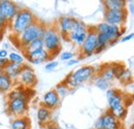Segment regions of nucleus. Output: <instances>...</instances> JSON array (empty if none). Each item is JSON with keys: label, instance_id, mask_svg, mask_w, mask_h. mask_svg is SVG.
Instances as JSON below:
<instances>
[{"label": "nucleus", "instance_id": "1", "mask_svg": "<svg viewBox=\"0 0 134 129\" xmlns=\"http://www.w3.org/2000/svg\"><path fill=\"white\" fill-rule=\"evenodd\" d=\"M106 99L108 104V112L114 115L120 121L124 120L128 114V105L123 92L110 88L106 91Z\"/></svg>", "mask_w": 134, "mask_h": 129}, {"label": "nucleus", "instance_id": "2", "mask_svg": "<svg viewBox=\"0 0 134 129\" xmlns=\"http://www.w3.org/2000/svg\"><path fill=\"white\" fill-rule=\"evenodd\" d=\"M96 73V69L93 66H82L80 68H76L74 71L70 72L66 77V79L63 83L68 87L69 90L75 89L83 84L93 80L94 76Z\"/></svg>", "mask_w": 134, "mask_h": 129}, {"label": "nucleus", "instance_id": "3", "mask_svg": "<svg viewBox=\"0 0 134 129\" xmlns=\"http://www.w3.org/2000/svg\"><path fill=\"white\" fill-rule=\"evenodd\" d=\"M36 20L37 19L33 12L27 8H20L14 20L10 22L9 28H12L14 35L18 37L25 29H27L31 24H33Z\"/></svg>", "mask_w": 134, "mask_h": 129}, {"label": "nucleus", "instance_id": "4", "mask_svg": "<svg viewBox=\"0 0 134 129\" xmlns=\"http://www.w3.org/2000/svg\"><path fill=\"white\" fill-rule=\"evenodd\" d=\"M46 28H47L46 24L36 20L33 24H31L27 29H25L17 37V39L19 40V45H20L19 48L23 50L33 40L37 39V38H42L44 31H46Z\"/></svg>", "mask_w": 134, "mask_h": 129}, {"label": "nucleus", "instance_id": "5", "mask_svg": "<svg viewBox=\"0 0 134 129\" xmlns=\"http://www.w3.org/2000/svg\"><path fill=\"white\" fill-rule=\"evenodd\" d=\"M61 35L58 32L57 28L55 26L47 27L44 34L42 36L43 40V49L50 54L51 59L53 60L54 57L58 55V53H61Z\"/></svg>", "mask_w": 134, "mask_h": 129}, {"label": "nucleus", "instance_id": "6", "mask_svg": "<svg viewBox=\"0 0 134 129\" xmlns=\"http://www.w3.org/2000/svg\"><path fill=\"white\" fill-rule=\"evenodd\" d=\"M97 47H98L97 32L95 31L94 27H89L88 34L85 38L83 45L80 47V55L83 58L90 57L95 53Z\"/></svg>", "mask_w": 134, "mask_h": 129}, {"label": "nucleus", "instance_id": "7", "mask_svg": "<svg viewBox=\"0 0 134 129\" xmlns=\"http://www.w3.org/2000/svg\"><path fill=\"white\" fill-rule=\"evenodd\" d=\"M94 28H95V31L98 34L103 33V34L108 36V38L110 40L109 46H113L114 44L119 41L120 38L123 36V34L125 32V27H119V26L109 25V24H107L105 22H101Z\"/></svg>", "mask_w": 134, "mask_h": 129}, {"label": "nucleus", "instance_id": "8", "mask_svg": "<svg viewBox=\"0 0 134 129\" xmlns=\"http://www.w3.org/2000/svg\"><path fill=\"white\" fill-rule=\"evenodd\" d=\"M88 30H89L88 25L85 22H83L82 20H77L76 25L74 26V28L70 32L68 33L66 39L80 48L83 45L85 38L88 34Z\"/></svg>", "mask_w": 134, "mask_h": 129}, {"label": "nucleus", "instance_id": "9", "mask_svg": "<svg viewBox=\"0 0 134 129\" xmlns=\"http://www.w3.org/2000/svg\"><path fill=\"white\" fill-rule=\"evenodd\" d=\"M128 10L126 9H121V10H108L105 9L103 14V22L114 25V26H119V27H124V24L127 21L128 18Z\"/></svg>", "mask_w": 134, "mask_h": 129}, {"label": "nucleus", "instance_id": "10", "mask_svg": "<svg viewBox=\"0 0 134 129\" xmlns=\"http://www.w3.org/2000/svg\"><path fill=\"white\" fill-rule=\"evenodd\" d=\"M6 111L10 116L15 118L25 117L28 111V100L23 98H16L7 101Z\"/></svg>", "mask_w": 134, "mask_h": 129}, {"label": "nucleus", "instance_id": "11", "mask_svg": "<svg viewBox=\"0 0 134 129\" xmlns=\"http://www.w3.org/2000/svg\"><path fill=\"white\" fill-rule=\"evenodd\" d=\"M17 83L26 88H33L37 84V77L33 68L27 64L23 65V69L18 78Z\"/></svg>", "mask_w": 134, "mask_h": 129}, {"label": "nucleus", "instance_id": "12", "mask_svg": "<svg viewBox=\"0 0 134 129\" xmlns=\"http://www.w3.org/2000/svg\"><path fill=\"white\" fill-rule=\"evenodd\" d=\"M20 8L21 7L14 1H10V0H1L0 1V16L5 18L9 24L16 17Z\"/></svg>", "mask_w": 134, "mask_h": 129}, {"label": "nucleus", "instance_id": "13", "mask_svg": "<svg viewBox=\"0 0 134 129\" xmlns=\"http://www.w3.org/2000/svg\"><path fill=\"white\" fill-rule=\"evenodd\" d=\"M77 20L79 19L72 18V17H61L58 20L57 25L55 27L57 28L58 32L60 33L61 37H65L66 38L68 33L70 32L74 28V26L76 25Z\"/></svg>", "mask_w": 134, "mask_h": 129}, {"label": "nucleus", "instance_id": "14", "mask_svg": "<svg viewBox=\"0 0 134 129\" xmlns=\"http://www.w3.org/2000/svg\"><path fill=\"white\" fill-rule=\"evenodd\" d=\"M99 121H100L101 128L103 129H123L122 122L108 111H106L99 118Z\"/></svg>", "mask_w": 134, "mask_h": 129}, {"label": "nucleus", "instance_id": "15", "mask_svg": "<svg viewBox=\"0 0 134 129\" xmlns=\"http://www.w3.org/2000/svg\"><path fill=\"white\" fill-rule=\"evenodd\" d=\"M60 103H61V98L54 89H51L44 93L42 97L41 105L52 111V110H56L60 105Z\"/></svg>", "mask_w": 134, "mask_h": 129}, {"label": "nucleus", "instance_id": "16", "mask_svg": "<svg viewBox=\"0 0 134 129\" xmlns=\"http://www.w3.org/2000/svg\"><path fill=\"white\" fill-rule=\"evenodd\" d=\"M24 58H26L27 61L32 64H41V63H44L46 61L52 60L50 54L44 49H40V50L34 51L30 54L24 55Z\"/></svg>", "mask_w": 134, "mask_h": 129}, {"label": "nucleus", "instance_id": "17", "mask_svg": "<svg viewBox=\"0 0 134 129\" xmlns=\"http://www.w3.org/2000/svg\"><path fill=\"white\" fill-rule=\"evenodd\" d=\"M23 65L24 64H15L8 62V64L3 67V73L6 74L13 82H17L18 78L23 69Z\"/></svg>", "mask_w": 134, "mask_h": 129}, {"label": "nucleus", "instance_id": "18", "mask_svg": "<svg viewBox=\"0 0 134 129\" xmlns=\"http://www.w3.org/2000/svg\"><path fill=\"white\" fill-rule=\"evenodd\" d=\"M102 3L104 8L108 10H121L127 8V1L125 0H105Z\"/></svg>", "mask_w": 134, "mask_h": 129}, {"label": "nucleus", "instance_id": "19", "mask_svg": "<svg viewBox=\"0 0 134 129\" xmlns=\"http://www.w3.org/2000/svg\"><path fill=\"white\" fill-rule=\"evenodd\" d=\"M101 78H103L104 80H106L109 83H113L115 81V72H114V68H113V64H107L102 66L100 70L98 71V73Z\"/></svg>", "mask_w": 134, "mask_h": 129}, {"label": "nucleus", "instance_id": "20", "mask_svg": "<svg viewBox=\"0 0 134 129\" xmlns=\"http://www.w3.org/2000/svg\"><path fill=\"white\" fill-rule=\"evenodd\" d=\"M37 120H38V123L40 125H43V124H47L49 121L51 120V117H52V111L40 105L39 109L37 110Z\"/></svg>", "mask_w": 134, "mask_h": 129}, {"label": "nucleus", "instance_id": "21", "mask_svg": "<svg viewBox=\"0 0 134 129\" xmlns=\"http://www.w3.org/2000/svg\"><path fill=\"white\" fill-rule=\"evenodd\" d=\"M12 129H31V123L27 117L15 118L12 121Z\"/></svg>", "mask_w": 134, "mask_h": 129}, {"label": "nucleus", "instance_id": "22", "mask_svg": "<svg viewBox=\"0 0 134 129\" xmlns=\"http://www.w3.org/2000/svg\"><path fill=\"white\" fill-rule=\"evenodd\" d=\"M15 82H13L6 74H0V93H8L13 90Z\"/></svg>", "mask_w": 134, "mask_h": 129}, {"label": "nucleus", "instance_id": "23", "mask_svg": "<svg viewBox=\"0 0 134 129\" xmlns=\"http://www.w3.org/2000/svg\"><path fill=\"white\" fill-rule=\"evenodd\" d=\"M40 49H43V40H42V38H37V39L33 40L32 42H30L28 46H26L22 50V52L24 53V55H27L34 51L40 50Z\"/></svg>", "mask_w": 134, "mask_h": 129}, {"label": "nucleus", "instance_id": "24", "mask_svg": "<svg viewBox=\"0 0 134 129\" xmlns=\"http://www.w3.org/2000/svg\"><path fill=\"white\" fill-rule=\"evenodd\" d=\"M16 98H23V99L29 100L28 94H27V92H26V90H25L24 88L14 89V90H10V91L7 93V99H8V100L16 99Z\"/></svg>", "mask_w": 134, "mask_h": 129}, {"label": "nucleus", "instance_id": "25", "mask_svg": "<svg viewBox=\"0 0 134 129\" xmlns=\"http://www.w3.org/2000/svg\"><path fill=\"white\" fill-rule=\"evenodd\" d=\"M92 81L94 83V85H95L98 89L102 90V91H107L108 89H110L111 83H109V82H107L106 80H104L103 78H101L99 74H97V76L95 74Z\"/></svg>", "mask_w": 134, "mask_h": 129}, {"label": "nucleus", "instance_id": "26", "mask_svg": "<svg viewBox=\"0 0 134 129\" xmlns=\"http://www.w3.org/2000/svg\"><path fill=\"white\" fill-rule=\"evenodd\" d=\"M8 62L10 63H15V64H25L24 61H25V58L23 55L16 53V52H12V53H8Z\"/></svg>", "mask_w": 134, "mask_h": 129}, {"label": "nucleus", "instance_id": "27", "mask_svg": "<svg viewBox=\"0 0 134 129\" xmlns=\"http://www.w3.org/2000/svg\"><path fill=\"white\" fill-rule=\"evenodd\" d=\"M119 81L123 85H129L130 82H132V71L129 68H125L122 74L119 78Z\"/></svg>", "mask_w": 134, "mask_h": 129}, {"label": "nucleus", "instance_id": "28", "mask_svg": "<svg viewBox=\"0 0 134 129\" xmlns=\"http://www.w3.org/2000/svg\"><path fill=\"white\" fill-rule=\"evenodd\" d=\"M56 92H57V94L59 95L60 98H63V97H65L68 94V92L70 91L69 89H68V87H67L66 85L62 82V83H59L56 87H55V89H54Z\"/></svg>", "mask_w": 134, "mask_h": 129}, {"label": "nucleus", "instance_id": "29", "mask_svg": "<svg viewBox=\"0 0 134 129\" xmlns=\"http://www.w3.org/2000/svg\"><path fill=\"white\" fill-rule=\"evenodd\" d=\"M73 57H74V54L70 51H63L60 54V59L62 61H69V60L73 59Z\"/></svg>", "mask_w": 134, "mask_h": 129}, {"label": "nucleus", "instance_id": "30", "mask_svg": "<svg viewBox=\"0 0 134 129\" xmlns=\"http://www.w3.org/2000/svg\"><path fill=\"white\" fill-rule=\"evenodd\" d=\"M58 65H59V62H58V61L50 60V61H49V62L46 64L44 69H46L47 71H53V70H55V69L58 67Z\"/></svg>", "mask_w": 134, "mask_h": 129}, {"label": "nucleus", "instance_id": "31", "mask_svg": "<svg viewBox=\"0 0 134 129\" xmlns=\"http://www.w3.org/2000/svg\"><path fill=\"white\" fill-rule=\"evenodd\" d=\"M7 27H9V23H8V21H7L5 18H3L2 16H0V33L2 34L3 31H4Z\"/></svg>", "mask_w": 134, "mask_h": 129}, {"label": "nucleus", "instance_id": "32", "mask_svg": "<svg viewBox=\"0 0 134 129\" xmlns=\"http://www.w3.org/2000/svg\"><path fill=\"white\" fill-rule=\"evenodd\" d=\"M134 34L133 33H130V34H128V35H126V36H122L121 38H120V41L121 42H126V41H128V40H131L132 38H133Z\"/></svg>", "mask_w": 134, "mask_h": 129}, {"label": "nucleus", "instance_id": "33", "mask_svg": "<svg viewBox=\"0 0 134 129\" xmlns=\"http://www.w3.org/2000/svg\"><path fill=\"white\" fill-rule=\"evenodd\" d=\"M7 57H8V51L1 49L0 50V58L1 59H7Z\"/></svg>", "mask_w": 134, "mask_h": 129}, {"label": "nucleus", "instance_id": "34", "mask_svg": "<svg viewBox=\"0 0 134 129\" xmlns=\"http://www.w3.org/2000/svg\"><path fill=\"white\" fill-rule=\"evenodd\" d=\"M79 62H80V59H71L67 61V66H73V65L77 64Z\"/></svg>", "mask_w": 134, "mask_h": 129}, {"label": "nucleus", "instance_id": "35", "mask_svg": "<svg viewBox=\"0 0 134 129\" xmlns=\"http://www.w3.org/2000/svg\"><path fill=\"white\" fill-rule=\"evenodd\" d=\"M106 48H107L106 46H98L94 54H100V53H102V52H103V51H104V50H105Z\"/></svg>", "mask_w": 134, "mask_h": 129}, {"label": "nucleus", "instance_id": "36", "mask_svg": "<svg viewBox=\"0 0 134 129\" xmlns=\"http://www.w3.org/2000/svg\"><path fill=\"white\" fill-rule=\"evenodd\" d=\"M8 64V59H1L0 58V67H5L6 65Z\"/></svg>", "mask_w": 134, "mask_h": 129}, {"label": "nucleus", "instance_id": "37", "mask_svg": "<svg viewBox=\"0 0 134 129\" xmlns=\"http://www.w3.org/2000/svg\"><path fill=\"white\" fill-rule=\"evenodd\" d=\"M129 6H130V14H131V15H133V13H134V4H133V2H130Z\"/></svg>", "mask_w": 134, "mask_h": 129}, {"label": "nucleus", "instance_id": "38", "mask_svg": "<svg viewBox=\"0 0 134 129\" xmlns=\"http://www.w3.org/2000/svg\"><path fill=\"white\" fill-rule=\"evenodd\" d=\"M2 73H3V68L0 67V74H2Z\"/></svg>", "mask_w": 134, "mask_h": 129}, {"label": "nucleus", "instance_id": "39", "mask_svg": "<svg viewBox=\"0 0 134 129\" xmlns=\"http://www.w3.org/2000/svg\"><path fill=\"white\" fill-rule=\"evenodd\" d=\"M0 37H1V33H0Z\"/></svg>", "mask_w": 134, "mask_h": 129}, {"label": "nucleus", "instance_id": "40", "mask_svg": "<svg viewBox=\"0 0 134 129\" xmlns=\"http://www.w3.org/2000/svg\"><path fill=\"white\" fill-rule=\"evenodd\" d=\"M99 129H103V128H99Z\"/></svg>", "mask_w": 134, "mask_h": 129}]
</instances>
